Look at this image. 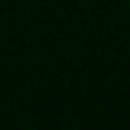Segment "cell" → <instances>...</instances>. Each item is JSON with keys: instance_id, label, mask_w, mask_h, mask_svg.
I'll use <instances>...</instances> for the list:
<instances>
[{"instance_id": "1", "label": "cell", "mask_w": 130, "mask_h": 130, "mask_svg": "<svg viewBox=\"0 0 130 130\" xmlns=\"http://www.w3.org/2000/svg\"><path fill=\"white\" fill-rule=\"evenodd\" d=\"M128 2H130V0H128Z\"/></svg>"}]
</instances>
